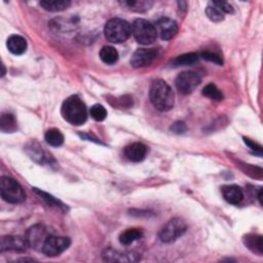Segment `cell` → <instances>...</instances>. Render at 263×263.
<instances>
[{"instance_id": "obj_25", "label": "cell", "mask_w": 263, "mask_h": 263, "mask_svg": "<svg viewBox=\"0 0 263 263\" xmlns=\"http://www.w3.org/2000/svg\"><path fill=\"white\" fill-rule=\"evenodd\" d=\"M33 190H34L47 205H49L50 207H55V208H57V209H59V210H62V211H67V207H66L62 202H60L59 200L55 199L52 195H50V194H48V193H46V192H44V191H41V190L38 189V188H33Z\"/></svg>"}, {"instance_id": "obj_16", "label": "cell", "mask_w": 263, "mask_h": 263, "mask_svg": "<svg viewBox=\"0 0 263 263\" xmlns=\"http://www.w3.org/2000/svg\"><path fill=\"white\" fill-rule=\"evenodd\" d=\"M8 48L14 55H23L27 49V41L20 35H12L8 39Z\"/></svg>"}, {"instance_id": "obj_27", "label": "cell", "mask_w": 263, "mask_h": 263, "mask_svg": "<svg viewBox=\"0 0 263 263\" xmlns=\"http://www.w3.org/2000/svg\"><path fill=\"white\" fill-rule=\"evenodd\" d=\"M203 95L207 98L212 99L214 101H221L223 100V94L220 92V90L213 84H210L206 86L203 90Z\"/></svg>"}, {"instance_id": "obj_14", "label": "cell", "mask_w": 263, "mask_h": 263, "mask_svg": "<svg viewBox=\"0 0 263 263\" xmlns=\"http://www.w3.org/2000/svg\"><path fill=\"white\" fill-rule=\"evenodd\" d=\"M147 153V147L139 142L132 143L124 148V154L126 159L130 162L139 163L142 162Z\"/></svg>"}, {"instance_id": "obj_24", "label": "cell", "mask_w": 263, "mask_h": 263, "mask_svg": "<svg viewBox=\"0 0 263 263\" xmlns=\"http://www.w3.org/2000/svg\"><path fill=\"white\" fill-rule=\"evenodd\" d=\"M44 139L47 144L54 147H59L64 143V136L61 133V130L58 128L48 129L45 133Z\"/></svg>"}, {"instance_id": "obj_21", "label": "cell", "mask_w": 263, "mask_h": 263, "mask_svg": "<svg viewBox=\"0 0 263 263\" xmlns=\"http://www.w3.org/2000/svg\"><path fill=\"white\" fill-rule=\"evenodd\" d=\"M0 128L4 133H14L18 128L17 120L12 113L4 112L2 114V119H0Z\"/></svg>"}, {"instance_id": "obj_7", "label": "cell", "mask_w": 263, "mask_h": 263, "mask_svg": "<svg viewBox=\"0 0 263 263\" xmlns=\"http://www.w3.org/2000/svg\"><path fill=\"white\" fill-rule=\"evenodd\" d=\"M187 225L185 221L181 218H173L161 229L159 236L162 242L170 244L185 233Z\"/></svg>"}, {"instance_id": "obj_33", "label": "cell", "mask_w": 263, "mask_h": 263, "mask_svg": "<svg viewBox=\"0 0 263 263\" xmlns=\"http://www.w3.org/2000/svg\"><path fill=\"white\" fill-rule=\"evenodd\" d=\"M244 141H245L246 145H247L250 149H252L255 153H258V155H260V156L262 155V148H261L260 145L254 143L253 141H251L250 139H247V138H244Z\"/></svg>"}, {"instance_id": "obj_4", "label": "cell", "mask_w": 263, "mask_h": 263, "mask_svg": "<svg viewBox=\"0 0 263 263\" xmlns=\"http://www.w3.org/2000/svg\"><path fill=\"white\" fill-rule=\"evenodd\" d=\"M0 193L2 198L10 204H21L26 200V193L20 183L10 177L0 179Z\"/></svg>"}, {"instance_id": "obj_10", "label": "cell", "mask_w": 263, "mask_h": 263, "mask_svg": "<svg viewBox=\"0 0 263 263\" xmlns=\"http://www.w3.org/2000/svg\"><path fill=\"white\" fill-rule=\"evenodd\" d=\"M159 56L156 48H139L132 56L130 65L134 68H142L149 66Z\"/></svg>"}, {"instance_id": "obj_20", "label": "cell", "mask_w": 263, "mask_h": 263, "mask_svg": "<svg viewBox=\"0 0 263 263\" xmlns=\"http://www.w3.org/2000/svg\"><path fill=\"white\" fill-rule=\"evenodd\" d=\"M68 0H42L40 6L47 12H62L70 7Z\"/></svg>"}, {"instance_id": "obj_3", "label": "cell", "mask_w": 263, "mask_h": 263, "mask_svg": "<svg viewBox=\"0 0 263 263\" xmlns=\"http://www.w3.org/2000/svg\"><path fill=\"white\" fill-rule=\"evenodd\" d=\"M105 37L112 43L124 42L132 33V27L128 22L125 20L115 18L107 22L104 29Z\"/></svg>"}, {"instance_id": "obj_8", "label": "cell", "mask_w": 263, "mask_h": 263, "mask_svg": "<svg viewBox=\"0 0 263 263\" xmlns=\"http://www.w3.org/2000/svg\"><path fill=\"white\" fill-rule=\"evenodd\" d=\"M201 76L193 71H185L180 73L176 78V88L183 95L191 94L201 84Z\"/></svg>"}, {"instance_id": "obj_32", "label": "cell", "mask_w": 263, "mask_h": 263, "mask_svg": "<svg viewBox=\"0 0 263 263\" xmlns=\"http://www.w3.org/2000/svg\"><path fill=\"white\" fill-rule=\"evenodd\" d=\"M186 129H187L186 124L183 121H176L171 125V130L175 134H179V135L183 134V133H185Z\"/></svg>"}, {"instance_id": "obj_15", "label": "cell", "mask_w": 263, "mask_h": 263, "mask_svg": "<svg viewBox=\"0 0 263 263\" xmlns=\"http://www.w3.org/2000/svg\"><path fill=\"white\" fill-rule=\"evenodd\" d=\"M224 200L231 205H239L244 200V192L238 185H224L221 187Z\"/></svg>"}, {"instance_id": "obj_12", "label": "cell", "mask_w": 263, "mask_h": 263, "mask_svg": "<svg viewBox=\"0 0 263 263\" xmlns=\"http://www.w3.org/2000/svg\"><path fill=\"white\" fill-rule=\"evenodd\" d=\"M155 29L157 35L164 40H169L173 38L178 32V25L177 23L169 18H162L155 24Z\"/></svg>"}, {"instance_id": "obj_6", "label": "cell", "mask_w": 263, "mask_h": 263, "mask_svg": "<svg viewBox=\"0 0 263 263\" xmlns=\"http://www.w3.org/2000/svg\"><path fill=\"white\" fill-rule=\"evenodd\" d=\"M51 235L50 231L43 224H35L26 231L25 240L29 248L36 251H41L47 239Z\"/></svg>"}, {"instance_id": "obj_1", "label": "cell", "mask_w": 263, "mask_h": 263, "mask_svg": "<svg viewBox=\"0 0 263 263\" xmlns=\"http://www.w3.org/2000/svg\"><path fill=\"white\" fill-rule=\"evenodd\" d=\"M149 97L153 106L157 110L166 112L174 107V92L165 81L156 80L152 83L149 91Z\"/></svg>"}, {"instance_id": "obj_28", "label": "cell", "mask_w": 263, "mask_h": 263, "mask_svg": "<svg viewBox=\"0 0 263 263\" xmlns=\"http://www.w3.org/2000/svg\"><path fill=\"white\" fill-rule=\"evenodd\" d=\"M206 15L210 20L215 23H218V22H221L224 20V14L219 9H217L215 6H213L211 3H210V5L206 9Z\"/></svg>"}, {"instance_id": "obj_23", "label": "cell", "mask_w": 263, "mask_h": 263, "mask_svg": "<svg viewBox=\"0 0 263 263\" xmlns=\"http://www.w3.org/2000/svg\"><path fill=\"white\" fill-rule=\"evenodd\" d=\"M27 152L35 162L39 164L47 163L50 159V155H47L36 143H32L30 146H28Z\"/></svg>"}, {"instance_id": "obj_2", "label": "cell", "mask_w": 263, "mask_h": 263, "mask_svg": "<svg viewBox=\"0 0 263 263\" xmlns=\"http://www.w3.org/2000/svg\"><path fill=\"white\" fill-rule=\"evenodd\" d=\"M63 118L73 125H82L88 119L86 104L78 96L67 98L61 108Z\"/></svg>"}, {"instance_id": "obj_18", "label": "cell", "mask_w": 263, "mask_h": 263, "mask_svg": "<svg viewBox=\"0 0 263 263\" xmlns=\"http://www.w3.org/2000/svg\"><path fill=\"white\" fill-rule=\"evenodd\" d=\"M119 4L122 8L137 13L146 12L153 5L152 2H147V0H124V2H119Z\"/></svg>"}, {"instance_id": "obj_19", "label": "cell", "mask_w": 263, "mask_h": 263, "mask_svg": "<svg viewBox=\"0 0 263 263\" xmlns=\"http://www.w3.org/2000/svg\"><path fill=\"white\" fill-rule=\"evenodd\" d=\"M143 236V232L138 228H129L124 230L119 235V243L123 246H127L133 244L134 242L140 240Z\"/></svg>"}, {"instance_id": "obj_17", "label": "cell", "mask_w": 263, "mask_h": 263, "mask_svg": "<svg viewBox=\"0 0 263 263\" xmlns=\"http://www.w3.org/2000/svg\"><path fill=\"white\" fill-rule=\"evenodd\" d=\"M245 246L253 253L261 256L263 254V239L258 234H247L244 238Z\"/></svg>"}, {"instance_id": "obj_29", "label": "cell", "mask_w": 263, "mask_h": 263, "mask_svg": "<svg viewBox=\"0 0 263 263\" xmlns=\"http://www.w3.org/2000/svg\"><path fill=\"white\" fill-rule=\"evenodd\" d=\"M90 114L91 116L97 120V121H103L107 116V110L105 109V107H103L102 105L100 104H96L94 105L93 107H91L90 109Z\"/></svg>"}, {"instance_id": "obj_31", "label": "cell", "mask_w": 263, "mask_h": 263, "mask_svg": "<svg viewBox=\"0 0 263 263\" xmlns=\"http://www.w3.org/2000/svg\"><path fill=\"white\" fill-rule=\"evenodd\" d=\"M211 4L213 6H215L217 9H219L223 14H233L234 13L233 8L228 3H225V2H212Z\"/></svg>"}, {"instance_id": "obj_5", "label": "cell", "mask_w": 263, "mask_h": 263, "mask_svg": "<svg viewBox=\"0 0 263 263\" xmlns=\"http://www.w3.org/2000/svg\"><path fill=\"white\" fill-rule=\"evenodd\" d=\"M132 32H133L135 39L144 45L153 43L157 38V32L154 25L143 19H137L133 23Z\"/></svg>"}, {"instance_id": "obj_13", "label": "cell", "mask_w": 263, "mask_h": 263, "mask_svg": "<svg viewBox=\"0 0 263 263\" xmlns=\"http://www.w3.org/2000/svg\"><path fill=\"white\" fill-rule=\"evenodd\" d=\"M28 245L25 238L16 235H7L2 238V245H0V250L2 252L5 251H16V252H25Z\"/></svg>"}, {"instance_id": "obj_9", "label": "cell", "mask_w": 263, "mask_h": 263, "mask_svg": "<svg viewBox=\"0 0 263 263\" xmlns=\"http://www.w3.org/2000/svg\"><path fill=\"white\" fill-rule=\"evenodd\" d=\"M71 245L69 238L51 234L45 242L42 253L48 257H56L65 252Z\"/></svg>"}, {"instance_id": "obj_26", "label": "cell", "mask_w": 263, "mask_h": 263, "mask_svg": "<svg viewBox=\"0 0 263 263\" xmlns=\"http://www.w3.org/2000/svg\"><path fill=\"white\" fill-rule=\"evenodd\" d=\"M199 61V55L195 54V52H190V54H185L177 57L172 64L175 67H179V66H187V65H192L195 62Z\"/></svg>"}, {"instance_id": "obj_22", "label": "cell", "mask_w": 263, "mask_h": 263, "mask_svg": "<svg viewBox=\"0 0 263 263\" xmlns=\"http://www.w3.org/2000/svg\"><path fill=\"white\" fill-rule=\"evenodd\" d=\"M101 60L107 65H113L118 60V52L112 46H103L100 50Z\"/></svg>"}, {"instance_id": "obj_11", "label": "cell", "mask_w": 263, "mask_h": 263, "mask_svg": "<svg viewBox=\"0 0 263 263\" xmlns=\"http://www.w3.org/2000/svg\"><path fill=\"white\" fill-rule=\"evenodd\" d=\"M102 258L107 262H138L140 261L141 256L136 252H119L108 248L103 251Z\"/></svg>"}, {"instance_id": "obj_30", "label": "cell", "mask_w": 263, "mask_h": 263, "mask_svg": "<svg viewBox=\"0 0 263 263\" xmlns=\"http://www.w3.org/2000/svg\"><path fill=\"white\" fill-rule=\"evenodd\" d=\"M202 58L207 60V61H210L212 63H215V64H218V65H222L223 64V60L222 58L215 54V52H211V51H203L201 54Z\"/></svg>"}]
</instances>
